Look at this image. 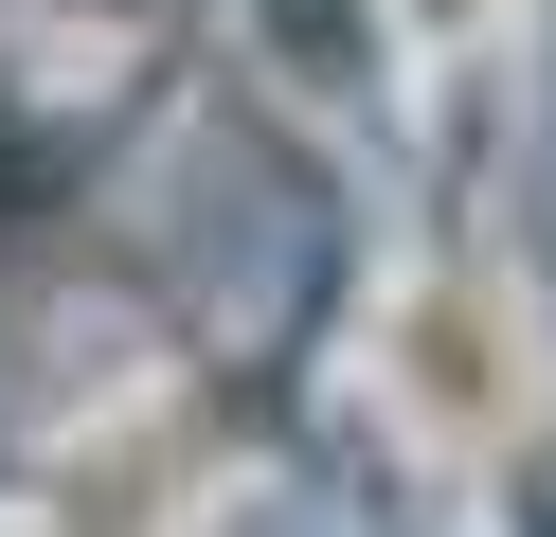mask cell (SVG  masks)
I'll return each instance as SVG.
<instances>
[{
    "instance_id": "2",
    "label": "cell",
    "mask_w": 556,
    "mask_h": 537,
    "mask_svg": "<svg viewBox=\"0 0 556 537\" xmlns=\"http://www.w3.org/2000/svg\"><path fill=\"white\" fill-rule=\"evenodd\" d=\"M413 18H431V36H484V18H503V0H413Z\"/></svg>"
},
{
    "instance_id": "1",
    "label": "cell",
    "mask_w": 556,
    "mask_h": 537,
    "mask_svg": "<svg viewBox=\"0 0 556 537\" xmlns=\"http://www.w3.org/2000/svg\"><path fill=\"white\" fill-rule=\"evenodd\" d=\"M377 394H395L413 448H503V430L539 412V341H520L503 286L431 269V286H395V305H377Z\"/></svg>"
}]
</instances>
